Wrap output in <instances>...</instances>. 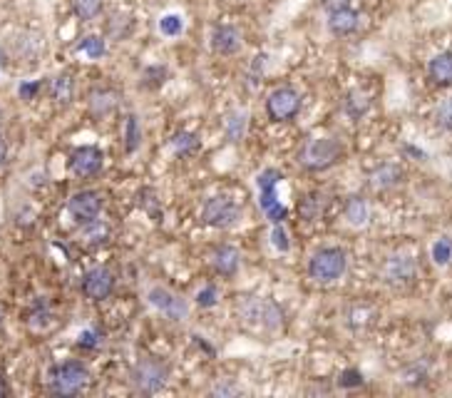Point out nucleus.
<instances>
[{"instance_id":"nucleus-30","label":"nucleus","mask_w":452,"mask_h":398,"mask_svg":"<svg viewBox=\"0 0 452 398\" xmlns=\"http://www.w3.org/2000/svg\"><path fill=\"white\" fill-rule=\"evenodd\" d=\"M159 30H162V35H167V38H174V35H179L181 30H184V20H181L179 15H164L162 20H159Z\"/></svg>"},{"instance_id":"nucleus-5","label":"nucleus","mask_w":452,"mask_h":398,"mask_svg":"<svg viewBox=\"0 0 452 398\" xmlns=\"http://www.w3.org/2000/svg\"><path fill=\"white\" fill-rule=\"evenodd\" d=\"M167 376H170V369L157 361V358H144L140 364L132 369L130 378H132V386L137 388L140 393H157L164 388L167 383Z\"/></svg>"},{"instance_id":"nucleus-14","label":"nucleus","mask_w":452,"mask_h":398,"mask_svg":"<svg viewBox=\"0 0 452 398\" xmlns=\"http://www.w3.org/2000/svg\"><path fill=\"white\" fill-rule=\"evenodd\" d=\"M428 80L435 87H452V50L437 52L428 63Z\"/></svg>"},{"instance_id":"nucleus-7","label":"nucleus","mask_w":452,"mask_h":398,"mask_svg":"<svg viewBox=\"0 0 452 398\" xmlns=\"http://www.w3.org/2000/svg\"><path fill=\"white\" fill-rule=\"evenodd\" d=\"M301 112V95L294 87L283 85L276 87L271 95L266 97V115L273 119V122H289L296 115Z\"/></svg>"},{"instance_id":"nucleus-8","label":"nucleus","mask_w":452,"mask_h":398,"mask_svg":"<svg viewBox=\"0 0 452 398\" xmlns=\"http://www.w3.org/2000/svg\"><path fill=\"white\" fill-rule=\"evenodd\" d=\"M415 274H418V264L410 254H393L385 259L383 264V279L390 286H407L413 284Z\"/></svg>"},{"instance_id":"nucleus-25","label":"nucleus","mask_w":452,"mask_h":398,"mask_svg":"<svg viewBox=\"0 0 452 398\" xmlns=\"http://www.w3.org/2000/svg\"><path fill=\"white\" fill-rule=\"evenodd\" d=\"M77 50H82L87 57H102L105 55V50H107V45H105V40L100 38V35H87V38H82V43L77 45Z\"/></svg>"},{"instance_id":"nucleus-10","label":"nucleus","mask_w":452,"mask_h":398,"mask_svg":"<svg viewBox=\"0 0 452 398\" xmlns=\"http://www.w3.org/2000/svg\"><path fill=\"white\" fill-rule=\"evenodd\" d=\"M70 214L77 219L80 224H90L100 216L102 209V194L95 189H82V192H75L68 202Z\"/></svg>"},{"instance_id":"nucleus-1","label":"nucleus","mask_w":452,"mask_h":398,"mask_svg":"<svg viewBox=\"0 0 452 398\" xmlns=\"http://www.w3.org/2000/svg\"><path fill=\"white\" fill-rule=\"evenodd\" d=\"M239 318L243 324L261 331H276L283 326L281 307L271 299H261V296H243L239 302Z\"/></svg>"},{"instance_id":"nucleus-34","label":"nucleus","mask_w":452,"mask_h":398,"mask_svg":"<svg viewBox=\"0 0 452 398\" xmlns=\"http://www.w3.org/2000/svg\"><path fill=\"white\" fill-rule=\"evenodd\" d=\"M271 244L276 246L278 251H289L291 249L289 234H286V229H283L281 224H273V229H271Z\"/></svg>"},{"instance_id":"nucleus-18","label":"nucleus","mask_w":452,"mask_h":398,"mask_svg":"<svg viewBox=\"0 0 452 398\" xmlns=\"http://www.w3.org/2000/svg\"><path fill=\"white\" fill-rule=\"evenodd\" d=\"M402 182V170L398 165H380L378 170L370 172V187L373 189H393Z\"/></svg>"},{"instance_id":"nucleus-27","label":"nucleus","mask_w":452,"mask_h":398,"mask_svg":"<svg viewBox=\"0 0 452 398\" xmlns=\"http://www.w3.org/2000/svg\"><path fill=\"white\" fill-rule=\"evenodd\" d=\"M318 199H321V194L313 192L299 205V214L303 216V219H316V216L321 214V202H318Z\"/></svg>"},{"instance_id":"nucleus-6","label":"nucleus","mask_w":452,"mask_h":398,"mask_svg":"<svg viewBox=\"0 0 452 398\" xmlns=\"http://www.w3.org/2000/svg\"><path fill=\"white\" fill-rule=\"evenodd\" d=\"M239 216H241V209L234 199L229 197H211L206 199V205L202 209V222L209 224L214 229H229L239 222Z\"/></svg>"},{"instance_id":"nucleus-28","label":"nucleus","mask_w":452,"mask_h":398,"mask_svg":"<svg viewBox=\"0 0 452 398\" xmlns=\"http://www.w3.org/2000/svg\"><path fill=\"white\" fill-rule=\"evenodd\" d=\"M368 110V100L363 95H358V92H351L348 95V100H345V112L351 115L353 119H361V115H366Z\"/></svg>"},{"instance_id":"nucleus-39","label":"nucleus","mask_w":452,"mask_h":398,"mask_svg":"<svg viewBox=\"0 0 452 398\" xmlns=\"http://www.w3.org/2000/svg\"><path fill=\"white\" fill-rule=\"evenodd\" d=\"M343 6H348V0H326L328 10H333V8H343Z\"/></svg>"},{"instance_id":"nucleus-26","label":"nucleus","mask_w":452,"mask_h":398,"mask_svg":"<svg viewBox=\"0 0 452 398\" xmlns=\"http://www.w3.org/2000/svg\"><path fill=\"white\" fill-rule=\"evenodd\" d=\"M140 140H142V132H140V125H137V117L135 115H127L125 119V147L127 152H135L140 147Z\"/></svg>"},{"instance_id":"nucleus-13","label":"nucleus","mask_w":452,"mask_h":398,"mask_svg":"<svg viewBox=\"0 0 452 398\" xmlns=\"http://www.w3.org/2000/svg\"><path fill=\"white\" fill-rule=\"evenodd\" d=\"M358 25H361V15L351 6L328 10V30L333 35H351L358 30Z\"/></svg>"},{"instance_id":"nucleus-16","label":"nucleus","mask_w":452,"mask_h":398,"mask_svg":"<svg viewBox=\"0 0 452 398\" xmlns=\"http://www.w3.org/2000/svg\"><path fill=\"white\" fill-rule=\"evenodd\" d=\"M283 179V175L278 170H264L259 175V179H256V184H259V192H261V209H269L271 205H276L278 197H276V187L278 182Z\"/></svg>"},{"instance_id":"nucleus-20","label":"nucleus","mask_w":452,"mask_h":398,"mask_svg":"<svg viewBox=\"0 0 452 398\" xmlns=\"http://www.w3.org/2000/svg\"><path fill=\"white\" fill-rule=\"evenodd\" d=\"M117 92L114 90H95L90 95V108H92V112L95 115H107L110 110H114V105H117Z\"/></svg>"},{"instance_id":"nucleus-21","label":"nucleus","mask_w":452,"mask_h":398,"mask_svg":"<svg viewBox=\"0 0 452 398\" xmlns=\"http://www.w3.org/2000/svg\"><path fill=\"white\" fill-rule=\"evenodd\" d=\"M73 95H75V82L68 73L57 75L55 82H52V97H55L57 105H68L73 103Z\"/></svg>"},{"instance_id":"nucleus-31","label":"nucleus","mask_w":452,"mask_h":398,"mask_svg":"<svg viewBox=\"0 0 452 398\" xmlns=\"http://www.w3.org/2000/svg\"><path fill=\"white\" fill-rule=\"evenodd\" d=\"M435 119H437V125H440L442 130L452 132V97H450V100H442L440 108H437V112H435Z\"/></svg>"},{"instance_id":"nucleus-15","label":"nucleus","mask_w":452,"mask_h":398,"mask_svg":"<svg viewBox=\"0 0 452 398\" xmlns=\"http://www.w3.org/2000/svg\"><path fill=\"white\" fill-rule=\"evenodd\" d=\"M211 47L219 55H234L241 47V33L232 25H216L211 33Z\"/></svg>"},{"instance_id":"nucleus-3","label":"nucleus","mask_w":452,"mask_h":398,"mask_svg":"<svg viewBox=\"0 0 452 398\" xmlns=\"http://www.w3.org/2000/svg\"><path fill=\"white\" fill-rule=\"evenodd\" d=\"M343 154V147H340L336 140L331 137H316V140H308L303 145V149L299 152V162L311 172H323L328 167H333L336 162Z\"/></svg>"},{"instance_id":"nucleus-11","label":"nucleus","mask_w":452,"mask_h":398,"mask_svg":"<svg viewBox=\"0 0 452 398\" xmlns=\"http://www.w3.org/2000/svg\"><path fill=\"white\" fill-rule=\"evenodd\" d=\"M114 291V274L107 267H95L82 277V294L92 302H105Z\"/></svg>"},{"instance_id":"nucleus-19","label":"nucleus","mask_w":452,"mask_h":398,"mask_svg":"<svg viewBox=\"0 0 452 398\" xmlns=\"http://www.w3.org/2000/svg\"><path fill=\"white\" fill-rule=\"evenodd\" d=\"M345 219L353 224V227H363L370 216V209H368V202L363 197H348L345 199Z\"/></svg>"},{"instance_id":"nucleus-12","label":"nucleus","mask_w":452,"mask_h":398,"mask_svg":"<svg viewBox=\"0 0 452 398\" xmlns=\"http://www.w3.org/2000/svg\"><path fill=\"white\" fill-rule=\"evenodd\" d=\"M147 299L157 311H162L164 316H170L172 321H181V318L187 316V302L179 299L176 294H172L170 289H164V286H154L147 294Z\"/></svg>"},{"instance_id":"nucleus-2","label":"nucleus","mask_w":452,"mask_h":398,"mask_svg":"<svg viewBox=\"0 0 452 398\" xmlns=\"http://www.w3.org/2000/svg\"><path fill=\"white\" fill-rule=\"evenodd\" d=\"M348 267V254L340 246H323L308 259V277L318 284H331L340 279Z\"/></svg>"},{"instance_id":"nucleus-38","label":"nucleus","mask_w":452,"mask_h":398,"mask_svg":"<svg viewBox=\"0 0 452 398\" xmlns=\"http://www.w3.org/2000/svg\"><path fill=\"white\" fill-rule=\"evenodd\" d=\"M6 157H8V142L6 137H3V132H0V167L6 165Z\"/></svg>"},{"instance_id":"nucleus-29","label":"nucleus","mask_w":452,"mask_h":398,"mask_svg":"<svg viewBox=\"0 0 452 398\" xmlns=\"http://www.w3.org/2000/svg\"><path fill=\"white\" fill-rule=\"evenodd\" d=\"M172 145H174L176 152L187 154V152H194V149H197L199 140H197V135H194V132H179V135H174Z\"/></svg>"},{"instance_id":"nucleus-17","label":"nucleus","mask_w":452,"mask_h":398,"mask_svg":"<svg viewBox=\"0 0 452 398\" xmlns=\"http://www.w3.org/2000/svg\"><path fill=\"white\" fill-rule=\"evenodd\" d=\"M239 262H241V256L234 246L229 244H221L214 249V256H211V264H214L216 274L221 277H234L239 272Z\"/></svg>"},{"instance_id":"nucleus-40","label":"nucleus","mask_w":452,"mask_h":398,"mask_svg":"<svg viewBox=\"0 0 452 398\" xmlns=\"http://www.w3.org/2000/svg\"><path fill=\"white\" fill-rule=\"evenodd\" d=\"M214 393H236V388L234 386H216Z\"/></svg>"},{"instance_id":"nucleus-33","label":"nucleus","mask_w":452,"mask_h":398,"mask_svg":"<svg viewBox=\"0 0 452 398\" xmlns=\"http://www.w3.org/2000/svg\"><path fill=\"white\" fill-rule=\"evenodd\" d=\"M219 302V289L216 286H204V289H199V294H197V304L202 309H211L214 304Z\"/></svg>"},{"instance_id":"nucleus-22","label":"nucleus","mask_w":452,"mask_h":398,"mask_svg":"<svg viewBox=\"0 0 452 398\" xmlns=\"http://www.w3.org/2000/svg\"><path fill=\"white\" fill-rule=\"evenodd\" d=\"M246 132V112H232L229 119H226V137L232 140V142H239Z\"/></svg>"},{"instance_id":"nucleus-23","label":"nucleus","mask_w":452,"mask_h":398,"mask_svg":"<svg viewBox=\"0 0 452 398\" xmlns=\"http://www.w3.org/2000/svg\"><path fill=\"white\" fill-rule=\"evenodd\" d=\"M432 262L437 267H445V264L452 262V239L450 237H440L432 244Z\"/></svg>"},{"instance_id":"nucleus-35","label":"nucleus","mask_w":452,"mask_h":398,"mask_svg":"<svg viewBox=\"0 0 452 398\" xmlns=\"http://www.w3.org/2000/svg\"><path fill=\"white\" fill-rule=\"evenodd\" d=\"M264 212H266V216H269V219H271L273 224H281L283 219L289 216V209H286V207H283L281 202H276V205H271L269 209H264Z\"/></svg>"},{"instance_id":"nucleus-36","label":"nucleus","mask_w":452,"mask_h":398,"mask_svg":"<svg viewBox=\"0 0 452 398\" xmlns=\"http://www.w3.org/2000/svg\"><path fill=\"white\" fill-rule=\"evenodd\" d=\"M38 90H40V82H23V85H20V97H23V100H33V97L38 95Z\"/></svg>"},{"instance_id":"nucleus-37","label":"nucleus","mask_w":452,"mask_h":398,"mask_svg":"<svg viewBox=\"0 0 452 398\" xmlns=\"http://www.w3.org/2000/svg\"><path fill=\"white\" fill-rule=\"evenodd\" d=\"M80 348H95L97 346V339H95V331H85L80 336Z\"/></svg>"},{"instance_id":"nucleus-41","label":"nucleus","mask_w":452,"mask_h":398,"mask_svg":"<svg viewBox=\"0 0 452 398\" xmlns=\"http://www.w3.org/2000/svg\"><path fill=\"white\" fill-rule=\"evenodd\" d=\"M3 396H8V383H6V378L0 376V398Z\"/></svg>"},{"instance_id":"nucleus-32","label":"nucleus","mask_w":452,"mask_h":398,"mask_svg":"<svg viewBox=\"0 0 452 398\" xmlns=\"http://www.w3.org/2000/svg\"><path fill=\"white\" fill-rule=\"evenodd\" d=\"M338 386L340 388H358L363 386V374L358 369H345L338 376Z\"/></svg>"},{"instance_id":"nucleus-9","label":"nucleus","mask_w":452,"mask_h":398,"mask_svg":"<svg viewBox=\"0 0 452 398\" xmlns=\"http://www.w3.org/2000/svg\"><path fill=\"white\" fill-rule=\"evenodd\" d=\"M102 165H105V154H102L100 147H92V145H82L70 154V170L80 179L100 175Z\"/></svg>"},{"instance_id":"nucleus-4","label":"nucleus","mask_w":452,"mask_h":398,"mask_svg":"<svg viewBox=\"0 0 452 398\" xmlns=\"http://www.w3.org/2000/svg\"><path fill=\"white\" fill-rule=\"evenodd\" d=\"M90 381V371L80 361H65L50 371V388L57 396H77Z\"/></svg>"},{"instance_id":"nucleus-24","label":"nucleus","mask_w":452,"mask_h":398,"mask_svg":"<svg viewBox=\"0 0 452 398\" xmlns=\"http://www.w3.org/2000/svg\"><path fill=\"white\" fill-rule=\"evenodd\" d=\"M73 10L80 20H92V17L100 15L102 10V0H75Z\"/></svg>"}]
</instances>
